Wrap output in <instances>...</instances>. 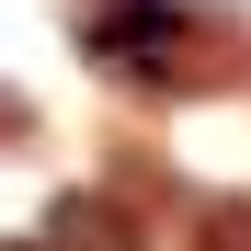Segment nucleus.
I'll use <instances>...</instances> for the list:
<instances>
[{"mask_svg": "<svg viewBox=\"0 0 251 251\" xmlns=\"http://www.w3.org/2000/svg\"><path fill=\"white\" fill-rule=\"evenodd\" d=\"M46 251H137V217L114 194H57L46 205Z\"/></svg>", "mask_w": 251, "mask_h": 251, "instance_id": "nucleus-2", "label": "nucleus"}, {"mask_svg": "<svg viewBox=\"0 0 251 251\" xmlns=\"http://www.w3.org/2000/svg\"><path fill=\"white\" fill-rule=\"evenodd\" d=\"M205 251H251V205H205Z\"/></svg>", "mask_w": 251, "mask_h": 251, "instance_id": "nucleus-3", "label": "nucleus"}, {"mask_svg": "<svg viewBox=\"0 0 251 251\" xmlns=\"http://www.w3.org/2000/svg\"><path fill=\"white\" fill-rule=\"evenodd\" d=\"M183 46H194L183 0H103V12H92V57L126 69V80H194Z\"/></svg>", "mask_w": 251, "mask_h": 251, "instance_id": "nucleus-1", "label": "nucleus"}, {"mask_svg": "<svg viewBox=\"0 0 251 251\" xmlns=\"http://www.w3.org/2000/svg\"><path fill=\"white\" fill-rule=\"evenodd\" d=\"M0 251H46V240H0Z\"/></svg>", "mask_w": 251, "mask_h": 251, "instance_id": "nucleus-4", "label": "nucleus"}]
</instances>
